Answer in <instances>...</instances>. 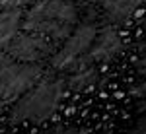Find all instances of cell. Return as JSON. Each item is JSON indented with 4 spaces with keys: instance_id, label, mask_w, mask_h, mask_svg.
<instances>
[{
    "instance_id": "7",
    "label": "cell",
    "mask_w": 146,
    "mask_h": 134,
    "mask_svg": "<svg viewBox=\"0 0 146 134\" xmlns=\"http://www.w3.org/2000/svg\"><path fill=\"white\" fill-rule=\"evenodd\" d=\"M103 14L107 16V20L113 25L127 22L142 4V0H100Z\"/></svg>"
},
{
    "instance_id": "1",
    "label": "cell",
    "mask_w": 146,
    "mask_h": 134,
    "mask_svg": "<svg viewBox=\"0 0 146 134\" xmlns=\"http://www.w3.org/2000/svg\"><path fill=\"white\" fill-rule=\"evenodd\" d=\"M66 82L62 78H41L29 89L18 97L10 113V121L20 123H43L51 119L58 109V103L64 95Z\"/></svg>"
},
{
    "instance_id": "6",
    "label": "cell",
    "mask_w": 146,
    "mask_h": 134,
    "mask_svg": "<svg viewBox=\"0 0 146 134\" xmlns=\"http://www.w3.org/2000/svg\"><path fill=\"white\" fill-rule=\"evenodd\" d=\"M121 49H123V41L119 37V31L115 29V25H107L98 31L92 47L80 60L78 66H90L94 62H109L121 53Z\"/></svg>"
},
{
    "instance_id": "3",
    "label": "cell",
    "mask_w": 146,
    "mask_h": 134,
    "mask_svg": "<svg viewBox=\"0 0 146 134\" xmlns=\"http://www.w3.org/2000/svg\"><path fill=\"white\" fill-rule=\"evenodd\" d=\"M43 76L37 62H20L10 55H0V107L18 99Z\"/></svg>"
},
{
    "instance_id": "4",
    "label": "cell",
    "mask_w": 146,
    "mask_h": 134,
    "mask_svg": "<svg viewBox=\"0 0 146 134\" xmlns=\"http://www.w3.org/2000/svg\"><path fill=\"white\" fill-rule=\"evenodd\" d=\"M98 35V27L94 23H80L74 25V29L68 33L66 41L58 49L53 56V66L58 70H66V68L78 66L84 55L88 53L92 47L94 39Z\"/></svg>"
},
{
    "instance_id": "5",
    "label": "cell",
    "mask_w": 146,
    "mask_h": 134,
    "mask_svg": "<svg viewBox=\"0 0 146 134\" xmlns=\"http://www.w3.org/2000/svg\"><path fill=\"white\" fill-rule=\"evenodd\" d=\"M53 53V47L49 37L39 33H25V35H16L8 43L6 55L20 62H39Z\"/></svg>"
},
{
    "instance_id": "12",
    "label": "cell",
    "mask_w": 146,
    "mask_h": 134,
    "mask_svg": "<svg viewBox=\"0 0 146 134\" xmlns=\"http://www.w3.org/2000/svg\"><path fill=\"white\" fill-rule=\"evenodd\" d=\"M136 72L146 78V58H140V60L136 62Z\"/></svg>"
},
{
    "instance_id": "2",
    "label": "cell",
    "mask_w": 146,
    "mask_h": 134,
    "mask_svg": "<svg viewBox=\"0 0 146 134\" xmlns=\"http://www.w3.org/2000/svg\"><path fill=\"white\" fill-rule=\"evenodd\" d=\"M78 22V12L70 0H41L27 12L23 27L51 39H66Z\"/></svg>"
},
{
    "instance_id": "11",
    "label": "cell",
    "mask_w": 146,
    "mask_h": 134,
    "mask_svg": "<svg viewBox=\"0 0 146 134\" xmlns=\"http://www.w3.org/2000/svg\"><path fill=\"white\" fill-rule=\"evenodd\" d=\"M129 134H146V115H142L138 121L135 123V126L131 128Z\"/></svg>"
},
{
    "instance_id": "10",
    "label": "cell",
    "mask_w": 146,
    "mask_h": 134,
    "mask_svg": "<svg viewBox=\"0 0 146 134\" xmlns=\"http://www.w3.org/2000/svg\"><path fill=\"white\" fill-rule=\"evenodd\" d=\"M129 95L131 97H135L136 101H146V80L144 82H140L138 86L129 89Z\"/></svg>"
},
{
    "instance_id": "9",
    "label": "cell",
    "mask_w": 146,
    "mask_h": 134,
    "mask_svg": "<svg viewBox=\"0 0 146 134\" xmlns=\"http://www.w3.org/2000/svg\"><path fill=\"white\" fill-rule=\"evenodd\" d=\"M98 78H100V74H98V70L92 66H80L76 68V72L68 78L66 86L70 89H74V91H84V89H90L94 88L96 84H98Z\"/></svg>"
},
{
    "instance_id": "8",
    "label": "cell",
    "mask_w": 146,
    "mask_h": 134,
    "mask_svg": "<svg viewBox=\"0 0 146 134\" xmlns=\"http://www.w3.org/2000/svg\"><path fill=\"white\" fill-rule=\"evenodd\" d=\"M22 25V12L20 8H6L0 12V47H6L18 35Z\"/></svg>"
}]
</instances>
